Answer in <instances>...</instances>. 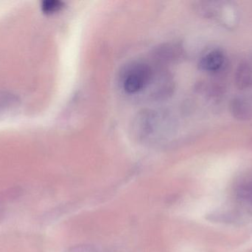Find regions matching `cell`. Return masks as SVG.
<instances>
[{"instance_id": "cell-4", "label": "cell", "mask_w": 252, "mask_h": 252, "mask_svg": "<svg viewBox=\"0 0 252 252\" xmlns=\"http://www.w3.org/2000/svg\"><path fill=\"white\" fill-rule=\"evenodd\" d=\"M230 109L234 118L239 121L252 119V93L234 98Z\"/></svg>"}, {"instance_id": "cell-3", "label": "cell", "mask_w": 252, "mask_h": 252, "mask_svg": "<svg viewBox=\"0 0 252 252\" xmlns=\"http://www.w3.org/2000/svg\"><path fill=\"white\" fill-rule=\"evenodd\" d=\"M225 53L220 49H213L203 55L198 66L201 71L210 73H217L223 70L226 64Z\"/></svg>"}, {"instance_id": "cell-2", "label": "cell", "mask_w": 252, "mask_h": 252, "mask_svg": "<svg viewBox=\"0 0 252 252\" xmlns=\"http://www.w3.org/2000/svg\"><path fill=\"white\" fill-rule=\"evenodd\" d=\"M151 77V71L148 65L136 63L126 70L123 80V86L127 93H136L145 88Z\"/></svg>"}, {"instance_id": "cell-6", "label": "cell", "mask_w": 252, "mask_h": 252, "mask_svg": "<svg viewBox=\"0 0 252 252\" xmlns=\"http://www.w3.org/2000/svg\"><path fill=\"white\" fill-rule=\"evenodd\" d=\"M236 195L241 202L252 207V180L240 183L236 189Z\"/></svg>"}, {"instance_id": "cell-1", "label": "cell", "mask_w": 252, "mask_h": 252, "mask_svg": "<svg viewBox=\"0 0 252 252\" xmlns=\"http://www.w3.org/2000/svg\"><path fill=\"white\" fill-rule=\"evenodd\" d=\"M200 7L206 17L216 21L225 29L235 30L239 25L240 10L233 1H206Z\"/></svg>"}, {"instance_id": "cell-7", "label": "cell", "mask_w": 252, "mask_h": 252, "mask_svg": "<svg viewBox=\"0 0 252 252\" xmlns=\"http://www.w3.org/2000/svg\"><path fill=\"white\" fill-rule=\"evenodd\" d=\"M19 102V98L13 93L0 91V112L16 106Z\"/></svg>"}, {"instance_id": "cell-5", "label": "cell", "mask_w": 252, "mask_h": 252, "mask_svg": "<svg viewBox=\"0 0 252 252\" xmlns=\"http://www.w3.org/2000/svg\"><path fill=\"white\" fill-rule=\"evenodd\" d=\"M235 81L240 90H252V62H243L238 67Z\"/></svg>"}, {"instance_id": "cell-8", "label": "cell", "mask_w": 252, "mask_h": 252, "mask_svg": "<svg viewBox=\"0 0 252 252\" xmlns=\"http://www.w3.org/2000/svg\"><path fill=\"white\" fill-rule=\"evenodd\" d=\"M64 6L63 1L59 0H46L41 4V10L44 13L52 14L62 10Z\"/></svg>"}]
</instances>
